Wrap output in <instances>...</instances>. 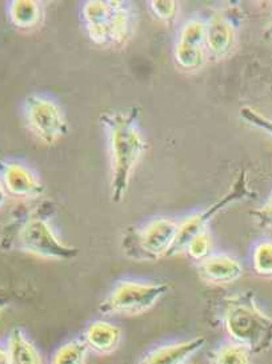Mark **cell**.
<instances>
[{"label":"cell","instance_id":"5bb4252c","mask_svg":"<svg viewBox=\"0 0 272 364\" xmlns=\"http://www.w3.org/2000/svg\"><path fill=\"white\" fill-rule=\"evenodd\" d=\"M121 330L118 326L106 321H92L83 333V342L88 350L100 355L114 353L119 347Z\"/></svg>","mask_w":272,"mask_h":364},{"label":"cell","instance_id":"44dd1931","mask_svg":"<svg viewBox=\"0 0 272 364\" xmlns=\"http://www.w3.org/2000/svg\"><path fill=\"white\" fill-rule=\"evenodd\" d=\"M185 252L197 262L207 257L211 254V239L207 231L195 236L185 247Z\"/></svg>","mask_w":272,"mask_h":364},{"label":"cell","instance_id":"e0dca14e","mask_svg":"<svg viewBox=\"0 0 272 364\" xmlns=\"http://www.w3.org/2000/svg\"><path fill=\"white\" fill-rule=\"evenodd\" d=\"M249 348L235 342L226 343L208 355L212 364H251Z\"/></svg>","mask_w":272,"mask_h":364},{"label":"cell","instance_id":"4316f807","mask_svg":"<svg viewBox=\"0 0 272 364\" xmlns=\"http://www.w3.org/2000/svg\"><path fill=\"white\" fill-rule=\"evenodd\" d=\"M264 36H266L267 39H272V21L268 23V26L266 27V30H264Z\"/></svg>","mask_w":272,"mask_h":364},{"label":"cell","instance_id":"8fae6325","mask_svg":"<svg viewBox=\"0 0 272 364\" xmlns=\"http://www.w3.org/2000/svg\"><path fill=\"white\" fill-rule=\"evenodd\" d=\"M232 12L231 9H223L206 21L207 58L212 60L227 58L236 44L239 21Z\"/></svg>","mask_w":272,"mask_h":364},{"label":"cell","instance_id":"ba28073f","mask_svg":"<svg viewBox=\"0 0 272 364\" xmlns=\"http://www.w3.org/2000/svg\"><path fill=\"white\" fill-rule=\"evenodd\" d=\"M23 119L28 131L38 140L53 146L68 132V123L59 105L53 99L33 94L23 102Z\"/></svg>","mask_w":272,"mask_h":364},{"label":"cell","instance_id":"52a82bcc","mask_svg":"<svg viewBox=\"0 0 272 364\" xmlns=\"http://www.w3.org/2000/svg\"><path fill=\"white\" fill-rule=\"evenodd\" d=\"M252 196H255V193H252L250 190L247 172L241 171L235 183L232 184V187L215 203L208 205L207 208H205L202 211H197L195 214L185 216V219H182L179 222L178 234H176L174 245H173L168 257H174V255H178V254L185 251V247L195 236L207 231L208 223L215 218V215L222 213L231 204L240 202L243 199H249Z\"/></svg>","mask_w":272,"mask_h":364},{"label":"cell","instance_id":"9a60e30c","mask_svg":"<svg viewBox=\"0 0 272 364\" xmlns=\"http://www.w3.org/2000/svg\"><path fill=\"white\" fill-rule=\"evenodd\" d=\"M7 16L13 27L31 31L43 22V6L35 0H13L7 4Z\"/></svg>","mask_w":272,"mask_h":364},{"label":"cell","instance_id":"277c9868","mask_svg":"<svg viewBox=\"0 0 272 364\" xmlns=\"http://www.w3.org/2000/svg\"><path fill=\"white\" fill-rule=\"evenodd\" d=\"M80 18L89 41L103 48L127 46L136 30L138 11L131 1L94 0L82 6Z\"/></svg>","mask_w":272,"mask_h":364},{"label":"cell","instance_id":"3957f363","mask_svg":"<svg viewBox=\"0 0 272 364\" xmlns=\"http://www.w3.org/2000/svg\"><path fill=\"white\" fill-rule=\"evenodd\" d=\"M219 319L232 342L261 353L272 346V318L258 306L251 291L224 296L219 304Z\"/></svg>","mask_w":272,"mask_h":364},{"label":"cell","instance_id":"7a4b0ae2","mask_svg":"<svg viewBox=\"0 0 272 364\" xmlns=\"http://www.w3.org/2000/svg\"><path fill=\"white\" fill-rule=\"evenodd\" d=\"M138 108H132L129 112L109 111L100 117L109 138L111 198L114 203L123 200L131 176L147 149V143L138 127Z\"/></svg>","mask_w":272,"mask_h":364},{"label":"cell","instance_id":"8992f818","mask_svg":"<svg viewBox=\"0 0 272 364\" xmlns=\"http://www.w3.org/2000/svg\"><path fill=\"white\" fill-rule=\"evenodd\" d=\"M168 289L163 282L121 280L100 301L99 311L103 315H139L153 309Z\"/></svg>","mask_w":272,"mask_h":364},{"label":"cell","instance_id":"cb8c5ba5","mask_svg":"<svg viewBox=\"0 0 272 364\" xmlns=\"http://www.w3.org/2000/svg\"><path fill=\"white\" fill-rule=\"evenodd\" d=\"M15 299H16V294L13 291L0 287V312L6 307H9Z\"/></svg>","mask_w":272,"mask_h":364},{"label":"cell","instance_id":"5b68a950","mask_svg":"<svg viewBox=\"0 0 272 364\" xmlns=\"http://www.w3.org/2000/svg\"><path fill=\"white\" fill-rule=\"evenodd\" d=\"M179 222L174 218H155L143 227L129 228L123 236V252L138 262H155L168 257L178 234Z\"/></svg>","mask_w":272,"mask_h":364},{"label":"cell","instance_id":"ac0fdd59","mask_svg":"<svg viewBox=\"0 0 272 364\" xmlns=\"http://www.w3.org/2000/svg\"><path fill=\"white\" fill-rule=\"evenodd\" d=\"M88 348L83 339H74L63 344L56 353L51 364H85Z\"/></svg>","mask_w":272,"mask_h":364},{"label":"cell","instance_id":"4fadbf2b","mask_svg":"<svg viewBox=\"0 0 272 364\" xmlns=\"http://www.w3.org/2000/svg\"><path fill=\"white\" fill-rule=\"evenodd\" d=\"M206 338L199 336L185 342L174 343L155 348L138 364H185L188 358L206 346Z\"/></svg>","mask_w":272,"mask_h":364},{"label":"cell","instance_id":"d6986e66","mask_svg":"<svg viewBox=\"0 0 272 364\" xmlns=\"http://www.w3.org/2000/svg\"><path fill=\"white\" fill-rule=\"evenodd\" d=\"M252 268L261 278H272V240H263L252 251Z\"/></svg>","mask_w":272,"mask_h":364},{"label":"cell","instance_id":"30bf717a","mask_svg":"<svg viewBox=\"0 0 272 364\" xmlns=\"http://www.w3.org/2000/svg\"><path fill=\"white\" fill-rule=\"evenodd\" d=\"M0 183L15 199L31 203L44 193V184L30 166L21 161L0 158Z\"/></svg>","mask_w":272,"mask_h":364},{"label":"cell","instance_id":"603a6c76","mask_svg":"<svg viewBox=\"0 0 272 364\" xmlns=\"http://www.w3.org/2000/svg\"><path fill=\"white\" fill-rule=\"evenodd\" d=\"M251 215L255 219L256 225L263 230L272 228V198L267 203L263 204V207L261 208L251 211Z\"/></svg>","mask_w":272,"mask_h":364},{"label":"cell","instance_id":"7c38bea8","mask_svg":"<svg viewBox=\"0 0 272 364\" xmlns=\"http://www.w3.org/2000/svg\"><path fill=\"white\" fill-rule=\"evenodd\" d=\"M199 277L210 284L223 286L236 282L243 275V266L229 254H210L197 262Z\"/></svg>","mask_w":272,"mask_h":364},{"label":"cell","instance_id":"2e32d148","mask_svg":"<svg viewBox=\"0 0 272 364\" xmlns=\"http://www.w3.org/2000/svg\"><path fill=\"white\" fill-rule=\"evenodd\" d=\"M6 346L11 364H42V358L36 347L22 328H12Z\"/></svg>","mask_w":272,"mask_h":364},{"label":"cell","instance_id":"484cf974","mask_svg":"<svg viewBox=\"0 0 272 364\" xmlns=\"http://www.w3.org/2000/svg\"><path fill=\"white\" fill-rule=\"evenodd\" d=\"M6 199H7V193L4 191L1 183H0V210L3 208V205L6 203Z\"/></svg>","mask_w":272,"mask_h":364},{"label":"cell","instance_id":"7402d4cb","mask_svg":"<svg viewBox=\"0 0 272 364\" xmlns=\"http://www.w3.org/2000/svg\"><path fill=\"white\" fill-rule=\"evenodd\" d=\"M240 117H241V119H243L246 123L251 124L252 127L263 129L266 134H268V135H271L272 136L271 118L263 115L261 112H258L256 109H254V108L251 107L241 108V109H240Z\"/></svg>","mask_w":272,"mask_h":364},{"label":"cell","instance_id":"9c48e42d","mask_svg":"<svg viewBox=\"0 0 272 364\" xmlns=\"http://www.w3.org/2000/svg\"><path fill=\"white\" fill-rule=\"evenodd\" d=\"M174 59L176 65L187 73L202 68L207 59L206 19L195 16L180 27L175 43Z\"/></svg>","mask_w":272,"mask_h":364},{"label":"cell","instance_id":"ffe728a7","mask_svg":"<svg viewBox=\"0 0 272 364\" xmlns=\"http://www.w3.org/2000/svg\"><path fill=\"white\" fill-rule=\"evenodd\" d=\"M148 10L159 22L171 26L178 16L179 6L174 0H153L148 1Z\"/></svg>","mask_w":272,"mask_h":364},{"label":"cell","instance_id":"6da1fadb","mask_svg":"<svg viewBox=\"0 0 272 364\" xmlns=\"http://www.w3.org/2000/svg\"><path fill=\"white\" fill-rule=\"evenodd\" d=\"M54 203L42 200L13 215L0 234V247L18 250L33 257L71 260L79 254L77 247L68 246L55 234L51 218Z\"/></svg>","mask_w":272,"mask_h":364},{"label":"cell","instance_id":"d4e9b609","mask_svg":"<svg viewBox=\"0 0 272 364\" xmlns=\"http://www.w3.org/2000/svg\"><path fill=\"white\" fill-rule=\"evenodd\" d=\"M0 364H11L7 346H3V344H0Z\"/></svg>","mask_w":272,"mask_h":364}]
</instances>
